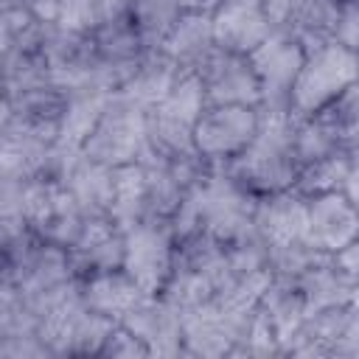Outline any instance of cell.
Listing matches in <instances>:
<instances>
[{
  "instance_id": "cell-37",
  "label": "cell",
  "mask_w": 359,
  "mask_h": 359,
  "mask_svg": "<svg viewBox=\"0 0 359 359\" xmlns=\"http://www.w3.org/2000/svg\"><path fill=\"white\" fill-rule=\"evenodd\" d=\"M53 25L76 34H93L101 25L98 0H62Z\"/></svg>"
},
{
  "instance_id": "cell-36",
  "label": "cell",
  "mask_w": 359,
  "mask_h": 359,
  "mask_svg": "<svg viewBox=\"0 0 359 359\" xmlns=\"http://www.w3.org/2000/svg\"><path fill=\"white\" fill-rule=\"evenodd\" d=\"M314 115H320L325 123H331L342 135L345 143H351V146L359 143V87L356 84L342 90L334 101H328Z\"/></svg>"
},
{
  "instance_id": "cell-28",
  "label": "cell",
  "mask_w": 359,
  "mask_h": 359,
  "mask_svg": "<svg viewBox=\"0 0 359 359\" xmlns=\"http://www.w3.org/2000/svg\"><path fill=\"white\" fill-rule=\"evenodd\" d=\"M48 22L39 20L28 6H0V65L22 53H36Z\"/></svg>"
},
{
  "instance_id": "cell-24",
  "label": "cell",
  "mask_w": 359,
  "mask_h": 359,
  "mask_svg": "<svg viewBox=\"0 0 359 359\" xmlns=\"http://www.w3.org/2000/svg\"><path fill=\"white\" fill-rule=\"evenodd\" d=\"M112 98V90L104 84H79L67 90L65 98V112H62V123H59V143H67L73 149H81V143L87 140V135L93 132V126L98 123L101 112L107 109Z\"/></svg>"
},
{
  "instance_id": "cell-16",
  "label": "cell",
  "mask_w": 359,
  "mask_h": 359,
  "mask_svg": "<svg viewBox=\"0 0 359 359\" xmlns=\"http://www.w3.org/2000/svg\"><path fill=\"white\" fill-rule=\"evenodd\" d=\"M359 238V213L351 199L339 191L309 199L306 244L320 252H337L339 247Z\"/></svg>"
},
{
  "instance_id": "cell-18",
  "label": "cell",
  "mask_w": 359,
  "mask_h": 359,
  "mask_svg": "<svg viewBox=\"0 0 359 359\" xmlns=\"http://www.w3.org/2000/svg\"><path fill=\"white\" fill-rule=\"evenodd\" d=\"M182 317V356H233L236 348V323L219 311L213 303L191 309Z\"/></svg>"
},
{
  "instance_id": "cell-7",
  "label": "cell",
  "mask_w": 359,
  "mask_h": 359,
  "mask_svg": "<svg viewBox=\"0 0 359 359\" xmlns=\"http://www.w3.org/2000/svg\"><path fill=\"white\" fill-rule=\"evenodd\" d=\"M174 266V236L163 222H140L123 233L121 269L143 294H160Z\"/></svg>"
},
{
  "instance_id": "cell-10",
  "label": "cell",
  "mask_w": 359,
  "mask_h": 359,
  "mask_svg": "<svg viewBox=\"0 0 359 359\" xmlns=\"http://www.w3.org/2000/svg\"><path fill=\"white\" fill-rule=\"evenodd\" d=\"M39 53L48 65L50 81L59 84L62 90L90 84V81L101 84L98 81V56H95L93 34H76V31H65V28L48 22Z\"/></svg>"
},
{
  "instance_id": "cell-21",
  "label": "cell",
  "mask_w": 359,
  "mask_h": 359,
  "mask_svg": "<svg viewBox=\"0 0 359 359\" xmlns=\"http://www.w3.org/2000/svg\"><path fill=\"white\" fill-rule=\"evenodd\" d=\"M180 76H182L180 67L160 48H146L137 65L132 67V73L123 79V84L115 93H121L140 109H151L168 95V90L177 84Z\"/></svg>"
},
{
  "instance_id": "cell-45",
  "label": "cell",
  "mask_w": 359,
  "mask_h": 359,
  "mask_svg": "<svg viewBox=\"0 0 359 359\" xmlns=\"http://www.w3.org/2000/svg\"><path fill=\"white\" fill-rule=\"evenodd\" d=\"M8 118H11V101H8V95L3 90V84H0V129L8 123Z\"/></svg>"
},
{
  "instance_id": "cell-46",
  "label": "cell",
  "mask_w": 359,
  "mask_h": 359,
  "mask_svg": "<svg viewBox=\"0 0 359 359\" xmlns=\"http://www.w3.org/2000/svg\"><path fill=\"white\" fill-rule=\"evenodd\" d=\"M11 3H20V0H0V6H11Z\"/></svg>"
},
{
  "instance_id": "cell-1",
  "label": "cell",
  "mask_w": 359,
  "mask_h": 359,
  "mask_svg": "<svg viewBox=\"0 0 359 359\" xmlns=\"http://www.w3.org/2000/svg\"><path fill=\"white\" fill-rule=\"evenodd\" d=\"M292 123L294 115L289 109L258 107L255 137L247 143L244 151H238L227 163H219L222 171L252 196L292 188L297 174V163L292 154Z\"/></svg>"
},
{
  "instance_id": "cell-5",
  "label": "cell",
  "mask_w": 359,
  "mask_h": 359,
  "mask_svg": "<svg viewBox=\"0 0 359 359\" xmlns=\"http://www.w3.org/2000/svg\"><path fill=\"white\" fill-rule=\"evenodd\" d=\"M143 146H146V109H140L121 93H112L98 123L81 143V151L90 160L115 168V165L137 163Z\"/></svg>"
},
{
  "instance_id": "cell-44",
  "label": "cell",
  "mask_w": 359,
  "mask_h": 359,
  "mask_svg": "<svg viewBox=\"0 0 359 359\" xmlns=\"http://www.w3.org/2000/svg\"><path fill=\"white\" fill-rule=\"evenodd\" d=\"M222 0H177V6L182 8V11H213L216 6H219Z\"/></svg>"
},
{
  "instance_id": "cell-6",
  "label": "cell",
  "mask_w": 359,
  "mask_h": 359,
  "mask_svg": "<svg viewBox=\"0 0 359 359\" xmlns=\"http://www.w3.org/2000/svg\"><path fill=\"white\" fill-rule=\"evenodd\" d=\"M22 216L31 233L48 244L70 247L76 233L81 230L84 213L70 196V191L56 180H28L22 191Z\"/></svg>"
},
{
  "instance_id": "cell-23",
  "label": "cell",
  "mask_w": 359,
  "mask_h": 359,
  "mask_svg": "<svg viewBox=\"0 0 359 359\" xmlns=\"http://www.w3.org/2000/svg\"><path fill=\"white\" fill-rule=\"evenodd\" d=\"M59 182L70 191V196L76 199L84 216H109V202H112V168L109 165H101L90 160L84 151H79Z\"/></svg>"
},
{
  "instance_id": "cell-9",
  "label": "cell",
  "mask_w": 359,
  "mask_h": 359,
  "mask_svg": "<svg viewBox=\"0 0 359 359\" xmlns=\"http://www.w3.org/2000/svg\"><path fill=\"white\" fill-rule=\"evenodd\" d=\"M250 67L261 84V109H289L292 81L306 59V50L283 34H269L252 53H247Z\"/></svg>"
},
{
  "instance_id": "cell-43",
  "label": "cell",
  "mask_w": 359,
  "mask_h": 359,
  "mask_svg": "<svg viewBox=\"0 0 359 359\" xmlns=\"http://www.w3.org/2000/svg\"><path fill=\"white\" fill-rule=\"evenodd\" d=\"M22 6H28L39 20L45 22H53L56 20V11H59V3L62 0H20Z\"/></svg>"
},
{
  "instance_id": "cell-30",
  "label": "cell",
  "mask_w": 359,
  "mask_h": 359,
  "mask_svg": "<svg viewBox=\"0 0 359 359\" xmlns=\"http://www.w3.org/2000/svg\"><path fill=\"white\" fill-rule=\"evenodd\" d=\"M337 151H356V146L345 143L342 135L331 123H325L320 115L294 118V123H292V154H294L297 168L311 163V160L337 154Z\"/></svg>"
},
{
  "instance_id": "cell-19",
  "label": "cell",
  "mask_w": 359,
  "mask_h": 359,
  "mask_svg": "<svg viewBox=\"0 0 359 359\" xmlns=\"http://www.w3.org/2000/svg\"><path fill=\"white\" fill-rule=\"evenodd\" d=\"M356 182H359L356 151H337V154H328V157H320V160H311V163L300 165L297 174H294L292 191H297L306 199L339 191L345 199L359 205Z\"/></svg>"
},
{
  "instance_id": "cell-29",
  "label": "cell",
  "mask_w": 359,
  "mask_h": 359,
  "mask_svg": "<svg viewBox=\"0 0 359 359\" xmlns=\"http://www.w3.org/2000/svg\"><path fill=\"white\" fill-rule=\"evenodd\" d=\"M109 219L126 233L129 227L146 222V180L140 163H126L112 168V202Z\"/></svg>"
},
{
  "instance_id": "cell-22",
  "label": "cell",
  "mask_w": 359,
  "mask_h": 359,
  "mask_svg": "<svg viewBox=\"0 0 359 359\" xmlns=\"http://www.w3.org/2000/svg\"><path fill=\"white\" fill-rule=\"evenodd\" d=\"M79 297L90 311L118 323L143 297V292L123 269H107L79 278Z\"/></svg>"
},
{
  "instance_id": "cell-25",
  "label": "cell",
  "mask_w": 359,
  "mask_h": 359,
  "mask_svg": "<svg viewBox=\"0 0 359 359\" xmlns=\"http://www.w3.org/2000/svg\"><path fill=\"white\" fill-rule=\"evenodd\" d=\"M294 286H297L300 294H303L306 317L314 314V311L331 309V306L356 303V297H359V280L342 275V272L331 264V255H328L325 261L314 264L309 272H303Z\"/></svg>"
},
{
  "instance_id": "cell-27",
  "label": "cell",
  "mask_w": 359,
  "mask_h": 359,
  "mask_svg": "<svg viewBox=\"0 0 359 359\" xmlns=\"http://www.w3.org/2000/svg\"><path fill=\"white\" fill-rule=\"evenodd\" d=\"M50 143L14 126L6 123L0 129V177H14V180H36L42 174L45 157H48Z\"/></svg>"
},
{
  "instance_id": "cell-31",
  "label": "cell",
  "mask_w": 359,
  "mask_h": 359,
  "mask_svg": "<svg viewBox=\"0 0 359 359\" xmlns=\"http://www.w3.org/2000/svg\"><path fill=\"white\" fill-rule=\"evenodd\" d=\"M258 309L261 314L269 320V325L275 328L278 334V342L283 348V342L300 328V323L306 320V303H303V294L294 283H286V280H269V286L264 289L261 300H258Z\"/></svg>"
},
{
  "instance_id": "cell-13",
  "label": "cell",
  "mask_w": 359,
  "mask_h": 359,
  "mask_svg": "<svg viewBox=\"0 0 359 359\" xmlns=\"http://www.w3.org/2000/svg\"><path fill=\"white\" fill-rule=\"evenodd\" d=\"M213 45L230 53H252L272 31L261 0H222L210 11Z\"/></svg>"
},
{
  "instance_id": "cell-33",
  "label": "cell",
  "mask_w": 359,
  "mask_h": 359,
  "mask_svg": "<svg viewBox=\"0 0 359 359\" xmlns=\"http://www.w3.org/2000/svg\"><path fill=\"white\" fill-rule=\"evenodd\" d=\"M182 8L177 0H135L132 3V25L143 42V48H160L171 25L180 20Z\"/></svg>"
},
{
  "instance_id": "cell-39",
  "label": "cell",
  "mask_w": 359,
  "mask_h": 359,
  "mask_svg": "<svg viewBox=\"0 0 359 359\" xmlns=\"http://www.w3.org/2000/svg\"><path fill=\"white\" fill-rule=\"evenodd\" d=\"M334 42L348 48V50L359 48V0H342V11H339V20H337Z\"/></svg>"
},
{
  "instance_id": "cell-8",
  "label": "cell",
  "mask_w": 359,
  "mask_h": 359,
  "mask_svg": "<svg viewBox=\"0 0 359 359\" xmlns=\"http://www.w3.org/2000/svg\"><path fill=\"white\" fill-rule=\"evenodd\" d=\"M258 132V107H205L194 123V146L208 163H227Z\"/></svg>"
},
{
  "instance_id": "cell-20",
  "label": "cell",
  "mask_w": 359,
  "mask_h": 359,
  "mask_svg": "<svg viewBox=\"0 0 359 359\" xmlns=\"http://www.w3.org/2000/svg\"><path fill=\"white\" fill-rule=\"evenodd\" d=\"M213 48L216 45L208 11H182L160 42V50L180 67V73H196L213 53Z\"/></svg>"
},
{
  "instance_id": "cell-35",
  "label": "cell",
  "mask_w": 359,
  "mask_h": 359,
  "mask_svg": "<svg viewBox=\"0 0 359 359\" xmlns=\"http://www.w3.org/2000/svg\"><path fill=\"white\" fill-rule=\"evenodd\" d=\"M118 323L104 317V314H95L90 311L87 306L81 309V314L76 317L70 334H67V348H65V356H98L109 331L115 328Z\"/></svg>"
},
{
  "instance_id": "cell-40",
  "label": "cell",
  "mask_w": 359,
  "mask_h": 359,
  "mask_svg": "<svg viewBox=\"0 0 359 359\" xmlns=\"http://www.w3.org/2000/svg\"><path fill=\"white\" fill-rule=\"evenodd\" d=\"M0 356L22 359V356H50V353L45 351V345L39 342L36 334H20V337L0 339Z\"/></svg>"
},
{
  "instance_id": "cell-26",
  "label": "cell",
  "mask_w": 359,
  "mask_h": 359,
  "mask_svg": "<svg viewBox=\"0 0 359 359\" xmlns=\"http://www.w3.org/2000/svg\"><path fill=\"white\" fill-rule=\"evenodd\" d=\"M342 11V0H294L289 28L283 36H292L306 53L334 42L337 20Z\"/></svg>"
},
{
  "instance_id": "cell-17",
  "label": "cell",
  "mask_w": 359,
  "mask_h": 359,
  "mask_svg": "<svg viewBox=\"0 0 359 359\" xmlns=\"http://www.w3.org/2000/svg\"><path fill=\"white\" fill-rule=\"evenodd\" d=\"M93 45L98 56V81L109 90H118L123 84V79L132 73V67L146 50L132 20L101 22L93 31Z\"/></svg>"
},
{
  "instance_id": "cell-12",
  "label": "cell",
  "mask_w": 359,
  "mask_h": 359,
  "mask_svg": "<svg viewBox=\"0 0 359 359\" xmlns=\"http://www.w3.org/2000/svg\"><path fill=\"white\" fill-rule=\"evenodd\" d=\"M149 351V356H182V317L160 294H143L121 320Z\"/></svg>"
},
{
  "instance_id": "cell-15",
  "label": "cell",
  "mask_w": 359,
  "mask_h": 359,
  "mask_svg": "<svg viewBox=\"0 0 359 359\" xmlns=\"http://www.w3.org/2000/svg\"><path fill=\"white\" fill-rule=\"evenodd\" d=\"M306 224H309V199L300 196L297 191L286 188L255 199L252 230L261 236L266 247L306 241Z\"/></svg>"
},
{
  "instance_id": "cell-11",
  "label": "cell",
  "mask_w": 359,
  "mask_h": 359,
  "mask_svg": "<svg viewBox=\"0 0 359 359\" xmlns=\"http://www.w3.org/2000/svg\"><path fill=\"white\" fill-rule=\"evenodd\" d=\"M205 107H258L261 104V84L250 67V59L241 53H230L222 48H213V53L205 59V65L196 70Z\"/></svg>"
},
{
  "instance_id": "cell-41",
  "label": "cell",
  "mask_w": 359,
  "mask_h": 359,
  "mask_svg": "<svg viewBox=\"0 0 359 359\" xmlns=\"http://www.w3.org/2000/svg\"><path fill=\"white\" fill-rule=\"evenodd\" d=\"M331 264H334L342 275L359 280V238L351 241V244H345V247H339L337 252H331Z\"/></svg>"
},
{
  "instance_id": "cell-4",
  "label": "cell",
  "mask_w": 359,
  "mask_h": 359,
  "mask_svg": "<svg viewBox=\"0 0 359 359\" xmlns=\"http://www.w3.org/2000/svg\"><path fill=\"white\" fill-rule=\"evenodd\" d=\"M280 356L303 359H356L359 356V306H331L309 314L283 342Z\"/></svg>"
},
{
  "instance_id": "cell-14",
  "label": "cell",
  "mask_w": 359,
  "mask_h": 359,
  "mask_svg": "<svg viewBox=\"0 0 359 359\" xmlns=\"http://www.w3.org/2000/svg\"><path fill=\"white\" fill-rule=\"evenodd\" d=\"M76 278H87L93 272L121 269L123 264V230L109 216H84L81 230L67 247Z\"/></svg>"
},
{
  "instance_id": "cell-32",
  "label": "cell",
  "mask_w": 359,
  "mask_h": 359,
  "mask_svg": "<svg viewBox=\"0 0 359 359\" xmlns=\"http://www.w3.org/2000/svg\"><path fill=\"white\" fill-rule=\"evenodd\" d=\"M137 163L143 165V180H146V222L168 224L188 188L177 180V174L168 165L149 160H137Z\"/></svg>"
},
{
  "instance_id": "cell-38",
  "label": "cell",
  "mask_w": 359,
  "mask_h": 359,
  "mask_svg": "<svg viewBox=\"0 0 359 359\" xmlns=\"http://www.w3.org/2000/svg\"><path fill=\"white\" fill-rule=\"evenodd\" d=\"M98 356H107V359H146L149 351H146V345L132 331H126L118 323L109 331V337H107V342H104V348H101Z\"/></svg>"
},
{
  "instance_id": "cell-3",
  "label": "cell",
  "mask_w": 359,
  "mask_h": 359,
  "mask_svg": "<svg viewBox=\"0 0 359 359\" xmlns=\"http://www.w3.org/2000/svg\"><path fill=\"white\" fill-rule=\"evenodd\" d=\"M359 56L337 42H328L317 50H309L289 90V112L294 118L314 115L342 90L356 84Z\"/></svg>"
},
{
  "instance_id": "cell-34",
  "label": "cell",
  "mask_w": 359,
  "mask_h": 359,
  "mask_svg": "<svg viewBox=\"0 0 359 359\" xmlns=\"http://www.w3.org/2000/svg\"><path fill=\"white\" fill-rule=\"evenodd\" d=\"M160 297L165 303H171L180 314H185L191 309H199V306L210 303L213 300V286L202 272H196L191 266H182V264H174Z\"/></svg>"
},
{
  "instance_id": "cell-42",
  "label": "cell",
  "mask_w": 359,
  "mask_h": 359,
  "mask_svg": "<svg viewBox=\"0 0 359 359\" xmlns=\"http://www.w3.org/2000/svg\"><path fill=\"white\" fill-rule=\"evenodd\" d=\"M135 0H98L101 22H115V20H129Z\"/></svg>"
},
{
  "instance_id": "cell-2",
  "label": "cell",
  "mask_w": 359,
  "mask_h": 359,
  "mask_svg": "<svg viewBox=\"0 0 359 359\" xmlns=\"http://www.w3.org/2000/svg\"><path fill=\"white\" fill-rule=\"evenodd\" d=\"M8 283L20 289L34 314H45L50 306L65 300L79 289V278L73 272L70 255L65 247L34 238L8 266Z\"/></svg>"
}]
</instances>
